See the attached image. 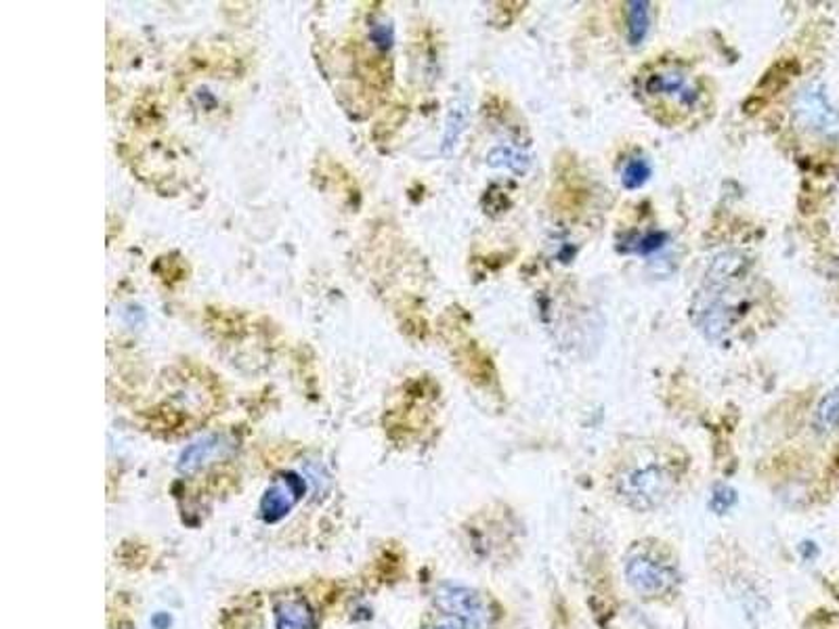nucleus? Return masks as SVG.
I'll list each match as a JSON object with an SVG mask.
<instances>
[{"mask_svg":"<svg viewBox=\"0 0 839 629\" xmlns=\"http://www.w3.org/2000/svg\"><path fill=\"white\" fill-rule=\"evenodd\" d=\"M624 572L632 590L646 601L664 599L678 585V565L657 545H634L626 556Z\"/></svg>","mask_w":839,"mask_h":629,"instance_id":"nucleus-1","label":"nucleus"},{"mask_svg":"<svg viewBox=\"0 0 839 629\" xmlns=\"http://www.w3.org/2000/svg\"><path fill=\"white\" fill-rule=\"evenodd\" d=\"M671 486L674 479L666 468L649 464L626 472L619 479V495L637 510H653L666 502Z\"/></svg>","mask_w":839,"mask_h":629,"instance_id":"nucleus-2","label":"nucleus"},{"mask_svg":"<svg viewBox=\"0 0 839 629\" xmlns=\"http://www.w3.org/2000/svg\"><path fill=\"white\" fill-rule=\"evenodd\" d=\"M436 606L470 629H490L493 626V608L490 601L472 588L443 583L434 594Z\"/></svg>","mask_w":839,"mask_h":629,"instance_id":"nucleus-3","label":"nucleus"},{"mask_svg":"<svg viewBox=\"0 0 839 629\" xmlns=\"http://www.w3.org/2000/svg\"><path fill=\"white\" fill-rule=\"evenodd\" d=\"M307 483L294 472L277 477V481L264 491L261 499V516L264 522H277L296 506V502L305 495Z\"/></svg>","mask_w":839,"mask_h":629,"instance_id":"nucleus-4","label":"nucleus"},{"mask_svg":"<svg viewBox=\"0 0 839 629\" xmlns=\"http://www.w3.org/2000/svg\"><path fill=\"white\" fill-rule=\"evenodd\" d=\"M233 449V443L225 434H210L200 441L192 443L178 458V470L185 474H194L206 468L208 464L225 458Z\"/></svg>","mask_w":839,"mask_h":629,"instance_id":"nucleus-5","label":"nucleus"},{"mask_svg":"<svg viewBox=\"0 0 839 629\" xmlns=\"http://www.w3.org/2000/svg\"><path fill=\"white\" fill-rule=\"evenodd\" d=\"M646 92L649 95H671L674 99H678L680 106L691 108V110L699 101L696 88L689 85L687 76H682L680 72H657V74L649 76Z\"/></svg>","mask_w":839,"mask_h":629,"instance_id":"nucleus-6","label":"nucleus"},{"mask_svg":"<svg viewBox=\"0 0 839 629\" xmlns=\"http://www.w3.org/2000/svg\"><path fill=\"white\" fill-rule=\"evenodd\" d=\"M275 628L316 629V615L307 602L288 599L275 606Z\"/></svg>","mask_w":839,"mask_h":629,"instance_id":"nucleus-7","label":"nucleus"},{"mask_svg":"<svg viewBox=\"0 0 839 629\" xmlns=\"http://www.w3.org/2000/svg\"><path fill=\"white\" fill-rule=\"evenodd\" d=\"M626 29L632 47H640L646 40L651 29V2L632 0L626 4Z\"/></svg>","mask_w":839,"mask_h":629,"instance_id":"nucleus-8","label":"nucleus"},{"mask_svg":"<svg viewBox=\"0 0 839 629\" xmlns=\"http://www.w3.org/2000/svg\"><path fill=\"white\" fill-rule=\"evenodd\" d=\"M488 164L493 169H506V171L515 172L519 176H525L527 172L531 171V158L519 149L506 147V145H499L490 151Z\"/></svg>","mask_w":839,"mask_h":629,"instance_id":"nucleus-9","label":"nucleus"},{"mask_svg":"<svg viewBox=\"0 0 839 629\" xmlns=\"http://www.w3.org/2000/svg\"><path fill=\"white\" fill-rule=\"evenodd\" d=\"M468 126V103L466 101H456L445 120V131H443V153H452L454 147L460 141L464 131Z\"/></svg>","mask_w":839,"mask_h":629,"instance_id":"nucleus-10","label":"nucleus"},{"mask_svg":"<svg viewBox=\"0 0 839 629\" xmlns=\"http://www.w3.org/2000/svg\"><path fill=\"white\" fill-rule=\"evenodd\" d=\"M800 112H802V115H806V120L811 124H816L818 128H823V126H827V124H831L836 120L834 110L827 106V99L818 90H806L802 95Z\"/></svg>","mask_w":839,"mask_h":629,"instance_id":"nucleus-11","label":"nucleus"},{"mask_svg":"<svg viewBox=\"0 0 839 629\" xmlns=\"http://www.w3.org/2000/svg\"><path fill=\"white\" fill-rule=\"evenodd\" d=\"M814 427L821 432L839 429V388L831 391L816 407Z\"/></svg>","mask_w":839,"mask_h":629,"instance_id":"nucleus-12","label":"nucleus"},{"mask_svg":"<svg viewBox=\"0 0 839 629\" xmlns=\"http://www.w3.org/2000/svg\"><path fill=\"white\" fill-rule=\"evenodd\" d=\"M798 63L795 61H781V63H777V65H773L768 72H766V76H764V81L757 85V90L762 88V90H768L766 95H773V92H777V90H781L782 86L787 85L795 74H798Z\"/></svg>","mask_w":839,"mask_h":629,"instance_id":"nucleus-13","label":"nucleus"},{"mask_svg":"<svg viewBox=\"0 0 839 629\" xmlns=\"http://www.w3.org/2000/svg\"><path fill=\"white\" fill-rule=\"evenodd\" d=\"M651 162L644 156H634L621 171V185L626 189H640L651 178Z\"/></svg>","mask_w":839,"mask_h":629,"instance_id":"nucleus-14","label":"nucleus"},{"mask_svg":"<svg viewBox=\"0 0 839 629\" xmlns=\"http://www.w3.org/2000/svg\"><path fill=\"white\" fill-rule=\"evenodd\" d=\"M666 233H649L644 237H634L632 242H628L626 246V252H634V255H651L655 250H659L666 242Z\"/></svg>","mask_w":839,"mask_h":629,"instance_id":"nucleus-15","label":"nucleus"},{"mask_svg":"<svg viewBox=\"0 0 839 629\" xmlns=\"http://www.w3.org/2000/svg\"><path fill=\"white\" fill-rule=\"evenodd\" d=\"M370 38L372 42L377 45L380 51H388L393 47V40H395V32L393 26L386 24V22H378L372 28H370Z\"/></svg>","mask_w":839,"mask_h":629,"instance_id":"nucleus-16","label":"nucleus"},{"mask_svg":"<svg viewBox=\"0 0 839 629\" xmlns=\"http://www.w3.org/2000/svg\"><path fill=\"white\" fill-rule=\"evenodd\" d=\"M431 629H470L468 626H464L462 621H458V619H454V617H449L447 621H443V624H436V626H433Z\"/></svg>","mask_w":839,"mask_h":629,"instance_id":"nucleus-17","label":"nucleus"}]
</instances>
